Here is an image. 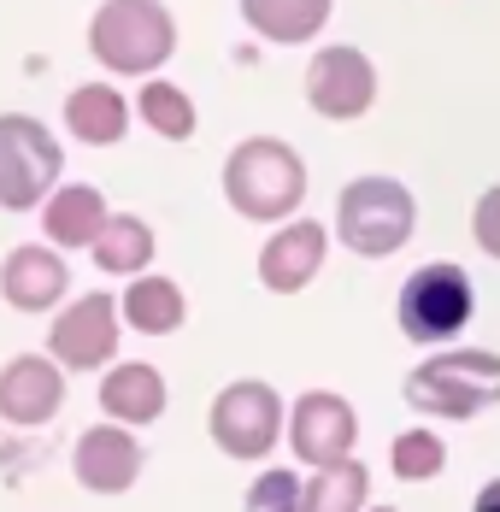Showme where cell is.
Segmentation results:
<instances>
[{
	"label": "cell",
	"instance_id": "obj_1",
	"mask_svg": "<svg viewBox=\"0 0 500 512\" xmlns=\"http://www.w3.org/2000/svg\"><path fill=\"white\" fill-rule=\"evenodd\" d=\"M406 407L424 418L465 424L477 412L500 407V354L489 348H442L406 371Z\"/></svg>",
	"mask_w": 500,
	"mask_h": 512
},
{
	"label": "cell",
	"instance_id": "obj_2",
	"mask_svg": "<svg viewBox=\"0 0 500 512\" xmlns=\"http://www.w3.org/2000/svg\"><path fill=\"white\" fill-rule=\"evenodd\" d=\"M224 195L242 218L277 224L306 201V165L289 142L277 136H248L236 154L224 159Z\"/></svg>",
	"mask_w": 500,
	"mask_h": 512
},
{
	"label": "cell",
	"instance_id": "obj_3",
	"mask_svg": "<svg viewBox=\"0 0 500 512\" xmlns=\"http://www.w3.org/2000/svg\"><path fill=\"white\" fill-rule=\"evenodd\" d=\"M412 224H418V206L412 189L395 177H353L336 201V236L348 242V254L359 259H389L412 242Z\"/></svg>",
	"mask_w": 500,
	"mask_h": 512
},
{
	"label": "cell",
	"instance_id": "obj_4",
	"mask_svg": "<svg viewBox=\"0 0 500 512\" xmlns=\"http://www.w3.org/2000/svg\"><path fill=\"white\" fill-rule=\"evenodd\" d=\"M89 48L106 71L124 77H148L153 65H165L177 48V24L159 0H106L89 24Z\"/></svg>",
	"mask_w": 500,
	"mask_h": 512
},
{
	"label": "cell",
	"instance_id": "obj_5",
	"mask_svg": "<svg viewBox=\"0 0 500 512\" xmlns=\"http://www.w3.org/2000/svg\"><path fill=\"white\" fill-rule=\"evenodd\" d=\"M471 312H477V289H471V277H465L459 265H448V259L418 265V271L400 283V336L418 342V348L453 342V336L471 324Z\"/></svg>",
	"mask_w": 500,
	"mask_h": 512
},
{
	"label": "cell",
	"instance_id": "obj_6",
	"mask_svg": "<svg viewBox=\"0 0 500 512\" xmlns=\"http://www.w3.org/2000/svg\"><path fill=\"white\" fill-rule=\"evenodd\" d=\"M206 430L230 460H265L277 448V436H283V395L271 383H259V377H242L212 401Z\"/></svg>",
	"mask_w": 500,
	"mask_h": 512
},
{
	"label": "cell",
	"instance_id": "obj_7",
	"mask_svg": "<svg viewBox=\"0 0 500 512\" xmlns=\"http://www.w3.org/2000/svg\"><path fill=\"white\" fill-rule=\"evenodd\" d=\"M59 177V142L36 118H0V206L30 212L53 195Z\"/></svg>",
	"mask_w": 500,
	"mask_h": 512
},
{
	"label": "cell",
	"instance_id": "obj_8",
	"mask_svg": "<svg viewBox=\"0 0 500 512\" xmlns=\"http://www.w3.org/2000/svg\"><path fill=\"white\" fill-rule=\"evenodd\" d=\"M353 442H359V412L330 395V389H306L289 412V448L300 454V465L324 471V465L353 460Z\"/></svg>",
	"mask_w": 500,
	"mask_h": 512
},
{
	"label": "cell",
	"instance_id": "obj_9",
	"mask_svg": "<svg viewBox=\"0 0 500 512\" xmlns=\"http://www.w3.org/2000/svg\"><path fill=\"white\" fill-rule=\"evenodd\" d=\"M306 101H312V112H324L336 124L365 118L377 101V65L359 48H318L306 65Z\"/></svg>",
	"mask_w": 500,
	"mask_h": 512
},
{
	"label": "cell",
	"instance_id": "obj_10",
	"mask_svg": "<svg viewBox=\"0 0 500 512\" xmlns=\"http://www.w3.org/2000/svg\"><path fill=\"white\" fill-rule=\"evenodd\" d=\"M48 348L65 371H95V365H106L112 348H118V307H112V295L71 301V307L53 318Z\"/></svg>",
	"mask_w": 500,
	"mask_h": 512
},
{
	"label": "cell",
	"instance_id": "obj_11",
	"mask_svg": "<svg viewBox=\"0 0 500 512\" xmlns=\"http://www.w3.org/2000/svg\"><path fill=\"white\" fill-rule=\"evenodd\" d=\"M324 248H330L324 224L289 218V224L265 242V254H259V283H265L271 295H300V289L324 271Z\"/></svg>",
	"mask_w": 500,
	"mask_h": 512
},
{
	"label": "cell",
	"instance_id": "obj_12",
	"mask_svg": "<svg viewBox=\"0 0 500 512\" xmlns=\"http://www.w3.org/2000/svg\"><path fill=\"white\" fill-rule=\"evenodd\" d=\"M142 477V442L124 424H95L77 436V483L95 495H124Z\"/></svg>",
	"mask_w": 500,
	"mask_h": 512
},
{
	"label": "cell",
	"instance_id": "obj_13",
	"mask_svg": "<svg viewBox=\"0 0 500 512\" xmlns=\"http://www.w3.org/2000/svg\"><path fill=\"white\" fill-rule=\"evenodd\" d=\"M59 401H65V377H59V365L53 359H12L6 371H0V418L6 424H48L53 412H59Z\"/></svg>",
	"mask_w": 500,
	"mask_h": 512
},
{
	"label": "cell",
	"instance_id": "obj_14",
	"mask_svg": "<svg viewBox=\"0 0 500 512\" xmlns=\"http://www.w3.org/2000/svg\"><path fill=\"white\" fill-rule=\"evenodd\" d=\"M0 295L18 312H48L65 295V265L48 248H12L0 265Z\"/></svg>",
	"mask_w": 500,
	"mask_h": 512
},
{
	"label": "cell",
	"instance_id": "obj_15",
	"mask_svg": "<svg viewBox=\"0 0 500 512\" xmlns=\"http://www.w3.org/2000/svg\"><path fill=\"white\" fill-rule=\"evenodd\" d=\"M100 407L112 424H153L159 412H165V377L153 371V365H118V371H106V383H100Z\"/></svg>",
	"mask_w": 500,
	"mask_h": 512
},
{
	"label": "cell",
	"instance_id": "obj_16",
	"mask_svg": "<svg viewBox=\"0 0 500 512\" xmlns=\"http://www.w3.org/2000/svg\"><path fill=\"white\" fill-rule=\"evenodd\" d=\"M106 201H100V189L89 183H71V189H53V201L42 206V224H48V236L59 248H95L100 230H106Z\"/></svg>",
	"mask_w": 500,
	"mask_h": 512
},
{
	"label": "cell",
	"instance_id": "obj_17",
	"mask_svg": "<svg viewBox=\"0 0 500 512\" xmlns=\"http://www.w3.org/2000/svg\"><path fill=\"white\" fill-rule=\"evenodd\" d=\"M330 6L336 0H242V18H248L265 42L295 48V42H312L330 24Z\"/></svg>",
	"mask_w": 500,
	"mask_h": 512
},
{
	"label": "cell",
	"instance_id": "obj_18",
	"mask_svg": "<svg viewBox=\"0 0 500 512\" xmlns=\"http://www.w3.org/2000/svg\"><path fill=\"white\" fill-rule=\"evenodd\" d=\"M65 124H71V136H77V142L112 148V142L130 130V106H124L118 89L89 83V89H71V101H65Z\"/></svg>",
	"mask_w": 500,
	"mask_h": 512
},
{
	"label": "cell",
	"instance_id": "obj_19",
	"mask_svg": "<svg viewBox=\"0 0 500 512\" xmlns=\"http://www.w3.org/2000/svg\"><path fill=\"white\" fill-rule=\"evenodd\" d=\"M183 312H189V301L171 277H136L130 295H124V324L142 330V336H171L183 324Z\"/></svg>",
	"mask_w": 500,
	"mask_h": 512
},
{
	"label": "cell",
	"instance_id": "obj_20",
	"mask_svg": "<svg viewBox=\"0 0 500 512\" xmlns=\"http://www.w3.org/2000/svg\"><path fill=\"white\" fill-rule=\"evenodd\" d=\"M365 495H371V471L359 460H342L312 471V483L300 489V512H359Z\"/></svg>",
	"mask_w": 500,
	"mask_h": 512
},
{
	"label": "cell",
	"instance_id": "obj_21",
	"mask_svg": "<svg viewBox=\"0 0 500 512\" xmlns=\"http://www.w3.org/2000/svg\"><path fill=\"white\" fill-rule=\"evenodd\" d=\"M148 259H153V230L136 212H112L95 242V265L100 271H142Z\"/></svg>",
	"mask_w": 500,
	"mask_h": 512
},
{
	"label": "cell",
	"instance_id": "obj_22",
	"mask_svg": "<svg viewBox=\"0 0 500 512\" xmlns=\"http://www.w3.org/2000/svg\"><path fill=\"white\" fill-rule=\"evenodd\" d=\"M389 471H395L400 483H430V477H442L448 471V442L436 436V430H400L395 448H389Z\"/></svg>",
	"mask_w": 500,
	"mask_h": 512
},
{
	"label": "cell",
	"instance_id": "obj_23",
	"mask_svg": "<svg viewBox=\"0 0 500 512\" xmlns=\"http://www.w3.org/2000/svg\"><path fill=\"white\" fill-rule=\"evenodd\" d=\"M136 112L148 118L165 142H189V136H195V106H189V95H183L177 83H148L142 101H136Z\"/></svg>",
	"mask_w": 500,
	"mask_h": 512
},
{
	"label": "cell",
	"instance_id": "obj_24",
	"mask_svg": "<svg viewBox=\"0 0 500 512\" xmlns=\"http://www.w3.org/2000/svg\"><path fill=\"white\" fill-rule=\"evenodd\" d=\"M300 489H306V483H300L295 471L277 465V471H265L248 489V512H300Z\"/></svg>",
	"mask_w": 500,
	"mask_h": 512
},
{
	"label": "cell",
	"instance_id": "obj_25",
	"mask_svg": "<svg viewBox=\"0 0 500 512\" xmlns=\"http://www.w3.org/2000/svg\"><path fill=\"white\" fill-rule=\"evenodd\" d=\"M471 236H477V248L489 259H500V183L477 195V206H471Z\"/></svg>",
	"mask_w": 500,
	"mask_h": 512
},
{
	"label": "cell",
	"instance_id": "obj_26",
	"mask_svg": "<svg viewBox=\"0 0 500 512\" xmlns=\"http://www.w3.org/2000/svg\"><path fill=\"white\" fill-rule=\"evenodd\" d=\"M471 512H500V477H489V483L477 489V501H471Z\"/></svg>",
	"mask_w": 500,
	"mask_h": 512
}]
</instances>
